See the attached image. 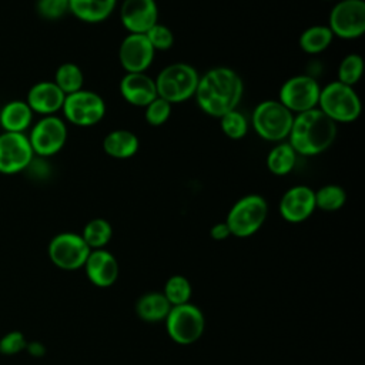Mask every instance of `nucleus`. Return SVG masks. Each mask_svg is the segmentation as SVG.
Here are the masks:
<instances>
[{
    "label": "nucleus",
    "mask_w": 365,
    "mask_h": 365,
    "mask_svg": "<svg viewBox=\"0 0 365 365\" xmlns=\"http://www.w3.org/2000/svg\"><path fill=\"white\" fill-rule=\"evenodd\" d=\"M244 94V83L240 74L230 67H214L200 76L195 90V101L202 113L220 118L237 110Z\"/></svg>",
    "instance_id": "f257e3e1"
},
{
    "label": "nucleus",
    "mask_w": 365,
    "mask_h": 365,
    "mask_svg": "<svg viewBox=\"0 0 365 365\" xmlns=\"http://www.w3.org/2000/svg\"><path fill=\"white\" fill-rule=\"evenodd\" d=\"M336 137V124L318 107L295 114L288 135L298 155L314 157L327 151Z\"/></svg>",
    "instance_id": "f03ea898"
},
{
    "label": "nucleus",
    "mask_w": 365,
    "mask_h": 365,
    "mask_svg": "<svg viewBox=\"0 0 365 365\" xmlns=\"http://www.w3.org/2000/svg\"><path fill=\"white\" fill-rule=\"evenodd\" d=\"M318 108L335 124H348L358 120L362 104L354 87L335 80L321 87Z\"/></svg>",
    "instance_id": "7ed1b4c3"
},
{
    "label": "nucleus",
    "mask_w": 365,
    "mask_h": 365,
    "mask_svg": "<svg viewBox=\"0 0 365 365\" xmlns=\"http://www.w3.org/2000/svg\"><path fill=\"white\" fill-rule=\"evenodd\" d=\"M198 80L200 74L191 64L178 61L164 67L154 81L157 96L177 104L194 97Z\"/></svg>",
    "instance_id": "20e7f679"
},
{
    "label": "nucleus",
    "mask_w": 365,
    "mask_h": 365,
    "mask_svg": "<svg viewBox=\"0 0 365 365\" xmlns=\"http://www.w3.org/2000/svg\"><path fill=\"white\" fill-rule=\"evenodd\" d=\"M294 114L278 100L258 103L251 114V124L257 135L267 141L281 143L288 138Z\"/></svg>",
    "instance_id": "39448f33"
},
{
    "label": "nucleus",
    "mask_w": 365,
    "mask_h": 365,
    "mask_svg": "<svg viewBox=\"0 0 365 365\" xmlns=\"http://www.w3.org/2000/svg\"><path fill=\"white\" fill-rule=\"evenodd\" d=\"M268 204L259 194H248L234 202L227 214L225 224L231 235L247 238L254 235L265 222Z\"/></svg>",
    "instance_id": "423d86ee"
},
{
    "label": "nucleus",
    "mask_w": 365,
    "mask_h": 365,
    "mask_svg": "<svg viewBox=\"0 0 365 365\" xmlns=\"http://www.w3.org/2000/svg\"><path fill=\"white\" fill-rule=\"evenodd\" d=\"M164 321L168 336L180 345H191L197 342L205 328L202 311L190 302L171 307Z\"/></svg>",
    "instance_id": "0eeeda50"
},
{
    "label": "nucleus",
    "mask_w": 365,
    "mask_h": 365,
    "mask_svg": "<svg viewBox=\"0 0 365 365\" xmlns=\"http://www.w3.org/2000/svg\"><path fill=\"white\" fill-rule=\"evenodd\" d=\"M61 110L68 123L78 127H91L104 118L106 103L100 94L81 88L66 96Z\"/></svg>",
    "instance_id": "6e6552de"
},
{
    "label": "nucleus",
    "mask_w": 365,
    "mask_h": 365,
    "mask_svg": "<svg viewBox=\"0 0 365 365\" xmlns=\"http://www.w3.org/2000/svg\"><path fill=\"white\" fill-rule=\"evenodd\" d=\"M319 91L321 87L314 77L308 74H297L282 83L278 93V101L295 115L317 108Z\"/></svg>",
    "instance_id": "1a4fd4ad"
},
{
    "label": "nucleus",
    "mask_w": 365,
    "mask_h": 365,
    "mask_svg": "<svg viewBox=\"0 0 365 365\" xmlns=\"http://www.w3.org/2000/svg\"><path fill=\"white\" fill-rule=\"evenodd\" d=\"M328 27L334 37L354 40L365 33V3L362 0H341L329 11Z\"/></svg>",
    "instance_id": "9d476101"
},
{
    "label": "nucleus",
    "mask_w": 365,
    "mask_h": 365,
    "mask_svg": "<svg viewBox=\"0 0 365 365\" xmlns=\"http://www.w3.org/2000/svg\"><path fill=\"white\" fill-rule=\"evenodd\" d=\"M90 248L80 234L60 232L54 235L48 244V257L51 262L67 271L84 267Z\"/></svg>",
    "instance_id": "9b49d317"
},
{
    "label": "nucleus",
    "mask_w": 365,
    "mask_h": 365,
    "mask_svg": "<svg viewBox=\"0 0 365 365\" xmlns=\"http://www.w3.org/2000/svg\"><path fill=\"white\" fill-rule=\"evenodd\" d=\"M29 141L34 154L40 157L54 155L67 141L66 123L56 115H44L31 128Z\"/></svg>",
    "instance_id": "f8f14e48"
},
{
    "label": "nucleus",
    "mask_w": 365,
    "mask_h": 365,
    "mask_svg": "<svg viewBox=\"0 0 365 365\" xmlns=\"http://www.w3.org/2000/svg\"><path fill=\"white\" fill-rule=\"evenodd\" d=\"M33 148L24 133L0 134V173L16 174L26 170L33 161Z\"/></svg>",
    "instance_id": "ddd939ff"
},
{
    "label": "nucleus",
    "mask_w": 365,
    "mask_h": 365,
    "mask_svg": "<svg viewBox=\"0 0 365 365\" xmlns=\"http://www.w3.org/2000/svg\"><path fill=\"white\" fill-rule=\"evenodd\" d=\"M155 50L145 34L128 33L118 47V61L125 73H145L154 60Z\"/></svg>",
    "instance_id": "4468645a"
},
{
    "label": "nucleus",
    "mask_w": 365,
    "mask_h": 365,
    "mask_svg": "<svg viewBox=\"0 0 365 365\" xmlns=\"http://www.w3.org/2000/svg\"><path fill=\"white\" fill-rule=\"evenodd\" d=\"M315 194L308 185H294L288 188L278 204L279 215L292 224L308 220L315 211Z\"/></svg>",
    "instance_id": "2eb2a0df"
},
{
    "label": "nucleus",
    "mask_w": 365,
    "mask_h": 365,
    "mask_svg": "<svg viewBox=\"0 0 365 365\" xmlns=\"http://www.w3.org/2000/svg\"><path fill=\"white\" fill-rule=\"evenodd\" d=\"M120 20L128 33L145 34L158 23L155 0H124L120 6Z\"/></svg>",
    "instance_id": "dca6fc26"
},
{
    "label": "nucleus",
    "mask_w": 365,
    "mask_h": 365,
    "mask_svg": "<svg viewBox=\"0 0 365 365\" xmlns=\"http://www.w3.org/2000/svg\"><path fill=\"white\" fill-rule=\"evenodd\" d=\"M84 268L87 278L98 288L111 287L118 277V262L115 257L104 248L91 250Z\"/></svg>",
    "instance_id": "f3484780"
},
{
    "label": "nucleus",
    "mask_w": 365,
    "mask_h": 365,
    "mask_svg": "<svg viewBox=\"0 0 365 365\" xmlns=\"http://www.w3.org/2000/svg\"><path fill=\"white\" fill-rule=\"evenodd\" d=\"M118 88L121 97L135 107H145L158 97L154 78L145 73H125Z\"/></svg>",
    "instance_id": "a211bd4d"
},
{
    "label": "nucleus",
    "mask_w": 365,
    "mask_h": 365,
    "mask_svg": "<svg viewBox=\"0 0 365 365\" xmlns=\"http://www.w3.org/2000/svg\"><path fill=\"white\" fill-rule=\"evenodd\" d=\"M66 94L57 87L54 81H40L31 86L27 93L26 103L33 113L43 115H54L63 108Z\"/></svg>",
    "instance_id": "6ab92c4d"
},
{
    "label": "nucleus",
    "mask_w": 365,
    "mask_h": 365,
    "mask_svg": "<svg viewBox=\"0 0 365 365\" xmlns=\"http://www.w3.org/2000/svg\"><path fill=\"white\" fill-rule=\"evenodd\" d=\"M117 6V0H68L70 13L84 23L107 20Z\"/></svg>",
    "instance_id": "aec40b11"
},
{
    "label": "nucleus",
    "mask_w": 365,
    "mask_h": 365,
    "mask_svg": "<svg viewBox=\"0 0 365 365\" xmlns=\"http://www.w3.org/2000/svg\"><path fill=\"white\" fill-rule=\"evenodd\" d=\"M140 147L138 137L130 130H113L103 140V150L108 157L117 160L131 158Z\"/></svg>",
    "instance_id": "412c9836"
},
{
    "label": "nucleus",
    "mask_w": 365,
    "mask_h": 365,
    "mask_svg": "<svg viewBox=\"0 0 365 365\" xmlns=\"http://www.w3.org/2000/svg\"><path fill=\"white\" fill-rule=\"evenodd\" d=\"M33 120V111L26 101L13 100L0 111V125L9 133H24Z\"/></svg>",
    "instance_id": "4be33fe9"
},
{
    "label": "nucleus",
    "mask_w": 365,
    "mask_h": 365,
    "mask_svg": "<svg viewBox=\"0 0 365 365\" xmlns=\"http://www.w3.org/2000/svg\"><path fill=\"white\" fill-rule=\"evenodd\" d=\"M170 309L171 305L163 292H145L135 302V312L145 322L164 321Z\"/></svg>",
    "instance_id": "5701e85b"
},
{
    "label": "nucleus",
    "mask_w": 365,
    "mask_h": 365,
    "mask_svg": "<svg viewBox=\"0 0 365 365\" xmlns=\"http://www.w3.org/2000/svg\"><path fill=\"white\" fill-rule=\"evenodd\" d=\"M297 153L289 145V143H278L274 145L267 155V168L274 175H287L289 174L297 164Z\"/></svg>",
    "instance_id": "b1692460"
},
{
    "label": "nucleus",
    "mask_w": 365,
    "mask_h": 365,
    "mask_svg": "<svg viewBox=\"0 0 365 365\" xmlns=\"http://www.w3.org/2000/svg\"><path fill=\"white\" fill-rule=\"evenodd\" d=\"M334 40V34L328 26L317 24L307 27L299 36V47L307 54H319L325 51Z\"/></svg>",
    "instance_id": "393cba45"
},
{
    "label": "nucleus",
    "mask_w": 365,
    "mask_h": 365,
    "mask_svg": "<svg viewBox=\"0 0 365 365\" xmlns=\"http://www.w3.org/2000/svg\"><path fill=\"white\" fill-rule=\"evenodd\" d=\"M80 235L90 250H100L110 242L113 237V227L104 218H93L84 225Z\"/></svg>",
    "instance_id": "a878e982"
},
{
    "label": "nucleus",
    "mask_w": 365,
    "mask_h": 365,
    "mask_svg": "<svg viewBox=\"0 0 365 365\" xmlns=\"http://www.w3.org/2000/svg\"><path fill=\"white\" fill-rule=\"evenodd\" d=\"M54 83L67 96L83 88L84 74L76 63H63L56 70Z\"/></svg>",
    "instance_id": "bb28decb"
},
{
    "label": "nucleus",
    "mask_w": 365,
    "mask_h": 365,
    "mask_svg": "<svg viewBox=\"0 0 365 365\" xmlns=\"http://www.w3.org/2000/svg\"><path fill=\"white\" fill-rule=\"evenodd\" d=\"M314 194H315V207L327 212L338 211L345 205V201H346V192L338 184L322 185L319 190L314 191Z\"/></svg>",
    "instance_id": "cd10ccee"
},
{
    "label": "nucleus",
    "mask_w": 365,
    "mask_h": 365,
    "mask_svg": "<svg viewBox=\"0 0 365 365\" xmlns=\"http://www.w3.org/2000/svg\"><path fill=\"white\" fill-rule=\"evenodd\" d=\"M191 284L190 281L182 275H173L167 279L164 285V297L170 302L171 307L182 305L190 302L191 298Z\"/></svg>",
    "instance_id": "c85d7f7f"
},
{
    "label": "nucleus",
    "mask_w": 365,
    "mask_h": 365,
    "mask_svg": "<svg viewBox=\"0 0 365 365\" xmlns=\"http://www.w3.org/2000/svg\"><path fill=\"white\" fill-rule=\"evenodd\" d=\"M362 73H364V60L359 54L352 53L345 56L341 60L336 71L338 74L336 81L354 87V84H356L362 77Z\"/></svg>",
    "instance_id": "c756f323"
},
{
    "label": "nucleus",
    "mask_w": 365,
    "mask_h": 365,
    "mask_svg": "<svg viewBox=\"0 0 365 365\" xmlns=\"http://www.w3.org/2000/svg\"><path fill=\"white\" fill-rule=\"evenodd\" d=\"M218 120L221 131L231 140H241L248 133V120L238 110H232Z\"/></svg>",
    "instance_id": "7c9ffc66"
},
{
    "label": "nucleus",
    "mask_w": 365,
    "mask_h": 365,
    "mask_svg": "<svg viewBox=\"0 0 365 365\" xmlns=\"http://www.w3.org/2000/svg\"><path fill=\"white\" fill-rule=\"evenodd\" d=\"M171 106L167 100L161 98V97H155L150 104H147L144 108V117L145 121L153 125V127H158L163 125L164 123L168 121L170 115H171Z\"/></svg>",
    "instance_id": "2f4dec72"
},
{
    "label": "nucleus",
    "mask_w": 365,
    "mask_h": 365,
    "mask_svg": "<svg viewBox=\"0 0 365 365\" xmlns=\"http://www.w3.org/2000/svg\"><path fill=\"white\" fill-rule=\"evenodd\" d=\"M145 37H147V40L150 41V44L154 50L167 51L174 44V34H173L171 29L167 27L165 24H161V23H155L145 33Z\"/></svg>",
    "instance_id": "473e14b6"
},
{
    "label": "nucleus",
    "mask_w": 365,
    "mask_h": 365,
    "mask_svg": "<svg viewBox=\"0 0 365 365\" xmlns=\"http://www.w3.org/2000/svg\"><path fill=\"white\" fill-rule=\"evenodd\" d=\"M36 10L46 20H58L70 13L68 0H37Z\"/></svg>",
    "instance_id": "72a5a7b5"
},
{
    "label": "nucleus",
    "mask_w": 365,
    "mask_h": 365,
    "mask_svg": "<svg viewBox=\"0 0 365 365\" xmlns=\"http://www.w3.org/2000/svg\"><path fill=\"white\" fill-rule=\"evenodd\" d=\"M27 341L20 331H11L0 339V354L16 355L26 349Z\"/></svg>",
    "instance_id": "f704fd0d"
},
{
    "label": "nucleus",
    "mask_w": 365,
    "mask_h": 365,
    "mask_svg": "<svg viewBox=\"0 0 365 365\" xmlns=\"http://www.w3.org/2000/svg\"><path fill=\"white\" fill-rule=\"evenodd\" d=\"M210 235H211V238L215 240V241H224V240H227V238L231 235V232H230L228 225H227L225 221H224V222H217V224H214V225L211 227V230H210Z\"/></svg>",
    "instance_id": "c9c22d12"
},
{
    "label": "nucleus",
    "mask_w": 365,
    "mask_h": 365,
    "mask_svg": "<svg viewBox=\"0 0 365 365\" xmlns=\"http://www.w3.org/2000/svg\"><path fill=\"white\" fill-rule=\"evenodd\" d=\"M26 348L34 356H41L44 354V346L40 342H30V344H27Z\"/></svg>",
    "instance_id": "e433bc0d"
}]
</instances>
